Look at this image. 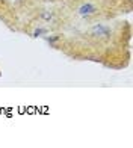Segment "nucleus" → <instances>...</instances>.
<instances>
[{"mask_svg": "<svg viewBox=\"0 0 133 148\" xmlns=\"http://www.w3.org/2000/svg\"><path fill=\"white\" fill-rule=\"evenodd\" d=\"M97 11H98V8L95 5H92V3H83L82 6H79L77 8V14L80 15V17H91V15H94V14H97Z\"/></svg>", "mask_w": 133, "mask_h": 148, "instance_id": "obj_1", "label": "nucleus"}, {"mask_svg": "<svg viewBox=\"0 0 133 148\" xmlns=\"http://www.w3.org/2000/svg\"><path fill=\"white\" fill-rule=\"evenodd\" d=\"M91 33L94 36H104V38H109L110 35V29L108 26H103V24H95L94 27H92Z\"/></svg>", "mask_w": 133, "mask_h": 148, "instance_id": "obj_2", "label": "nucleus"}, {"mask_svg": "<svg viewBox=\"0 0 133 148\" xmlns=\"http://www.w3.org/2000/svg\"><path fill=\"white\" fill-rule=\"evenodd\" d=\"M41 18L44 20V21H51V20H53V12H50V11H44L43 14H41Z\"/></svg>", "mask_w": 133, "mask_h": 148, "instance_id": "obj_3", "label": "nucleus"}, {"mask_svg": "<svg viewBox=\"0 0 133 148\" xmlns=\"http://www.w3.org/2000/svg\"><path fill=\"white\" fill-rule=\"evenodd\" d=\"M43 33H47V29H36L33 32V36H41Z\"/></svg>", "mask_w": 133, "mask_h": 148, "instance_id": "obj_4", "label": "nucleus"}, {"mask_svg": "<svg viewBox=\"0 0 133 148\" xmlns=\"http://www.w3.org/2000/svg\"><path fill=\"white\" fill-rule=\"evenodd\" d=\"M58 39H59V36H58V35H55V36H47V41H49L50 44H55V42L58 41Z\"/></svg>", "mask_w": 133, "mask_h": 148, "instance_id": "obj_5", "label": "nucleus"}]
</instances>
